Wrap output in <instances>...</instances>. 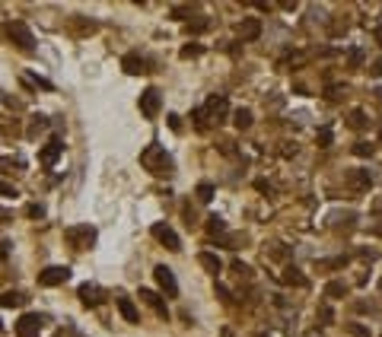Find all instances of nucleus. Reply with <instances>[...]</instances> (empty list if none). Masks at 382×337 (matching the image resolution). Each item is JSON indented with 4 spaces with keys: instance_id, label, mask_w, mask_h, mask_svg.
Listing matches in <instances>:
<instances>
[{
    "instance_id": "f257e3e1",
    "label": "nucleus",
    "mask_w": 382,
    "mask_h": 337,
    "mask_svg": "<svg viewBox=\"0 0 382 337\" xmlns=\"http://www.w3.org/2000/svg\"><path fill=\"white\" fill-rule=\"evenodd\" d=\"M140 162L150 172H172V159H169V153L162 150L160 143H150L146 150L140 153Z\"/></svg>"
},
{
    "instance_id": "f03ea898",
    "label": "nucleus",
    "mask_w": 382,
    "mask_h": 337,
    "mask_svg": "<svg viewBox=\"0 0 382 337\" xmlns=\"http://www.w3.org/2000/svg\"><path fill=\"white\" fill-rule=\"evenodd\" d=\"M0 35L10 38L13 45H20L22 51H32V48H36V38H32V32L26 29V22H4V25H0Z\"/></svg>"
},
{
    "instance_id": "7ed1b4c3",
    "label": "nucleus",
    "mask_w": 382,
    "mask_h": 337,
    "mask_svg": "<svg viewBox=\"0 0 382 337\" xmlns=\"http://www.w3.org/2000/svg\"><path fill=\"white\" fill-rule=\"evenodd\" d=\"M67 280H70V267H60V264L45 267L38 274V287H58V283H67Z\"/></svg>"
},
{
    "instance_id": "20e7f679",
    "label": "nucleus",
    "mask_w": 382,
    "mask_h": 337,
    "mask_svg": "<svg viewBox=\"0 0 382 337\" xmlns=\"http://www.w3.org/2000/svg\"><path fill=\"white\" fill-rule=\"evenodd\" d=\"M42 325H45L42 315H22L20 322H16V337H38Z\"/></svg>"
},
{
    "instance_id": "39448f33",
    "label": "nucleus",
    "mask_w": 382,
    "mask_h": 337,
    "mask_svg": "<svg viewBox=\"0 0 382 337\" xmlns=\"http://www.w3.org/2000/svg\"><path fill=\"white\" fill-rule=\"evenodd\" d=\"M160 89H144L140 92V111H144V118H156L160 115Z\"/></svg>"
},
{
    "instance_id": "423d86ee",
    "label": "nucleus",
    "mask_w": 382,
    "mask_h": 337,
    "mask_svg": "<svg viewBox=\"0 0 382 337\" xmlns=\"http://www.w3.org/2000/svg\"><path fill=\"white\" fill-rule=\"evenodd\" d=\"M60 150H64V143H60V137H51V140L42 146V153H38V162L42 166H54L58 156H60Z\"/></svg>"
},
{
    "instance_id": "0eeeda50",
    "label": "nucleus",
    "mask_w": 382,
    "mask_h": 337,
    "mask_svg": "<svg viewBox=\"0 0 382 337\" xmlns=\"http://www.w3.org/2000/svg\"><path fill=\"white\" fill-rule=\"evenodd\" d=\"M153 236L160 239L162 245L169 248V252H178V248H182V242H178V236H176V232H172V229L166 226V223H156V226H153Z\"/></svg>"
},
{
    "instance_id": "6e6552de",
    "label": "nucleus",
    "mask_w": 382,
    "mask_h": 337,
    "mask_svg": "<svg viewBox=\"0 0 382 337\" xmlns=\"http://www.w3.org/2000/svg\"><path fill=\"white\" fill-rule=\"evenodd\" d=\"M67 239H70L76 248H86L90 242H96V229L92 226H74V229H67Z\"/></svg>"
},
{
    "instance_id": "1a4fd4ad",
    "label": "nucleus",
    "mask_w": 382,
    "mask_h": 337,
    "mask_svg": "<svg viewBox=\"0 0 382 337\" xmlns=\"http://www.w3.org/2000/svg\"><path fill=\"white\" fill-rule=\"evenodd\" d=\"M156 283L166 290V296H178V283H176V277H172L169 267H162V264L156 267Z\"/></svg>"
},
{
    "instance_id": "9d476101",
    "label": "nucleus",
    "mask_w": 382,
    "mask_h": 337,
    "mask_svg": "<svg viewBox=\"0 0 382 337\" xmlns=\"http://www.w3.org/2000/svg\"><path fill=\"white\" fill-rule=\"evenodd\" d=\"M115 306H118V312L124 315V322H131V325L140 322V312H137V306L128 296H115Z\"/></svg>"
},
{
    "instance_id": "9b49d317",
    "label": "nucleus",
    "mask_w": 382,
    "mask_h": 337,
    "mask_svg": "<svg viewBox=\"0 0 382 337\" xmlns=\"http://www.w3.org/2000/svg\"><path fill=\"white\" fill-rule=\"evenodd\" d=\"M258 35H262V22H258L255 16L242 19V25H239V38H242V41H255Z\"/></svg>"
},
{
    "instance_id": "f8f14e48",
    "label": "nucleus",
    "mask_w": 382,
    "mask_h": 337,
    "mask_svg": "<svg viewBox=\"0 0 382 337\" xmlns=\"http://www.w3.org/2000/svg\"><path fill=\"white\" fill-rule=\"evenodd\" d=\"M80 299L86 302V306H99V302H102V290L96 287V283H83V287H80Z\"/></svg>"
},
{
    "instance_id": "ddd939ff",
    "label": "nucleus",
    "mask_w": 382,
    "mask_h": 337,
    "mask_svg": "<svg viewBox=\"0 0 382 337\" xmlns=\"http://www.w3.org/2000/svg\"><path fill=\"white\" fill-rule=\"evenodd\" d=\"M198 264H201L204 271H210V274H220V271H223V261H220L216 255H210V252H201V255H198Z\"/></svg>"
},
{
    "instance_id": "4468645a",
    "label": "nucleus",
    "mask_w": 382,
    "mask_h": 337,
    "mask_svg": "<svg viewBox=\"0 0 382 337\" xmlns=\"http://www.w3.org/2000/svg\"><path fill=\"white\" fill-rule=\"evenodd\" d=\"M144 64H146V60H144L140 54H128L124 60H121V67H124V73H131V76H134V73H144V70H146Z\"/></svg>"
},
{
    "instance_id": "2eb2a0df",
    "label": "nucleus",
    "mask_w": 382,
    "mask_h": 337,
    "mask_svg": "<svg viewBox=\"0 0 382 337\" xmlns=\"http://www.w3.org/2000/svg\"><path fill=\"white\" fill-rule=\"evenodd\" d=\"M140 296H144V302H150V306L156 309V315H162V318H166L169 312H166V302H162L160 296H156V293L153 290H140Z\"/></svg>"
},
{
    "instance_id": "dca6fc26",
    "label": "nucleus",
    "mask_w": 382,
    "mask_h": 337,
    "mask_svg": "<svg viewBox=\"0 0 382 337\" xmlns=\"http://www.w3.org/2000/svg\"><path fill=\"white\" fill-rule=\"evenodd\" d=\"M232 121H236V127H239V131H248V127H252V111H248V108H236Z\"/></svg>"
},
{
    "instance_id": "f3484780",
    "label": "nucleus",
    "mask_w": 382,
    "mask_h": 337,
    "mask_svg": "<svg viewBox=\"0 0 382 337\" xmlns=\"http://www.w3.org/2000/svg\"><path fill=\"white\" fill-rule=\"evenodd\" d=\"M22 302H26V296H22V293H4V296H0V306H6V309H16V306H22Z\"/></svg>"
},
{
    "instance_id": "a211bd4d",
    "label": "nucleus",
    "mask_w": 382,
    "mask_h": 337,
    "mask_svg": "<svg viewBox=\"0 0 382 337\" xmlns=\"http://www.w3.org/2000/svg\"><path fill=\"white\" fill-rule=\"evenodd\" d=\"M350 185H354V188H370V172H366V169L350 172Z\"/></svg>"
},
{
    "instance_id": "6ab92c4d",
    "label": "nucleus",
    "mask_w": 382,
    "mask_h": 337,
    "mask_svg": "<svg viewBox=\"0 0 382 337\" xmlns=\"http://www.w3.org/2000/svg\"><path fill=\"white\" fill-rule=\"evenodd\" d=\"M198 197H201V201H210V197H214V185H210V181H201V185H198Z\"/></svg>"
},
{
    "instance_id": "aec40b11",
    "label": "nucleus",
    "mask_w": 382,
    "mask_h": 337,
    "mask_svg": "<svg viewBox=\"0 0 382 337\" xmlns=\"http://www.w3.org/2000/svg\"><path fill=\"white\" fill-rule=\"evenodd\" d=\"M26 217L42 220V217H45V207H42V204H29V207H26Z\"/></svg>"
},
{
    "instance_id": "412c9836",
    "label": "nucleus",
    "mask_w": 382,
    "mask_h": 337,
    "mask_svg": "<svg viewBox=\"0 0 382 337\" xmlns=\"http://www.w3.org/2000/svg\"><path fill=\"white\" fill-rule=\"evenodd\" d=\"M284 280H286V283H300V287H302V283H306V280H302V274H296V267H286Z\"/></svg>"
},
{
    "instance_id": "4be33fe9",
    "label": "nucleus",
    "mask_w": 382,
    "mask_h": 337,
    "mask_svg": "<svg viewBox=\"0 0 382 337\" xmlns=\"http://www.w3.org/2000/svg\"><path fill=\"white\" fill-rule=\"evenodd\" d=\"M363 124H366V115H363L360 108H354L350 111V127H363Z\"/></svg>"
},
{
    "instance_id": "5701e85b",
    "label": "nucleus",
    "mask_w": 382,
    "mask_h": 337,
    "mask_svg": "<svg viewBox=\"0 0 382 337\" xmlns=\"http://www.w3.org/2000/svg\"><path fill=\"white\" fill-rule=\"evenodd\" d=\"M191 6H172V19H188Z\"/></svg>"
},
{
    "instance_id": "b1692460",
    "label": "nucleus",
    "mask_w": 382,
    "mask_h": 337,
    "mask_svg": "<svg viewBox=\"0 0 382 337\" xmlns=\"http://www.w3.org/2000/svg\"><path fill=\"white\" fill-rule=\"evenodd\" d=\"M325 293H328V296H341V293H347V287H344V283H328Z\"/></svg>"
},
{
    "instance_id": "393cba45",
    "label": "nucleus",
    "mask_w": 382,
    "mask_h": 337,
    "mask_svg": "<svg viewBox=\"0 0 382 337\" xmlns=\"http://www.w3.org/2000/svg\"><path fill=\"white\" fill-rule=\"evenodd\" d=\"M201 45H185V48H182V57H198V54H201Z\"/></svg>"
},
{
    "instance_id": "a878e982",
    "label": "nucleus",
    "mask_w": 382,
    "mask_h": 337,
    "mask_svg": "<svg viewBox=\"0 0 382 337\" xmlns=\"http://www.w3.org/2000/svg\"><path fill=\"white\" fill-rule=\"evenodd\" d=\"M207 229H210V232H223V229H226V223H223L220 217H210V223H207Z\"/></svg>"
},
{
    "instance_id": "bb28decb",
    "label": "nucleus",
    "mask_w": 382,
    "mask_h": 337,
    "mask_svg": "<svg viewBox=\"0 0 382 337\" xmlns=\"http://www.w3.org/2000/svg\"><path fill=\"white\" fill-rule=\"evenodd\" d=\"M354 153H357V156H372V143H357Z\"/></svg>"
},
{
    "instance_id": "cd10ccee",
    "label": "nucleus",
    "mask_w": 382,
    "mask_h": 337,
    "mask_svg": "<svg viewBox=\"0 0 382 337\" xmlns=\"http://www.w3.org/2000/svg\"><path fill=\"white\" fill-rule=\"evenodd\" d=\"M318 146H332V131L322 127V134H318Z\"/></svg>"
},
{
    "instance_id": "c85d7f7f",
    "label": "nucleus",
    "mask_w": 382,
    "mask_h": 337,
    "mask_svg": "<svg viewBox=\"0 0 382 337\" xmlns=\"http://www.w3.org/2000/svg\"><path fill=\"white\" fill-rule=\"evenodd\" d=\"M0 169H4V172H13V169H20V162H16V159H0Z\"/></svg>"
},
{
    "instance_id": "c756f323",
    "label": "nucleus",
    "mask_w": 382,
    "mask_h": 337,
    "mask_svg": "<svg viewBox=\"0 0 382 337\" xmlns=\"http://www.w3.org/2000/svg\"><path fill=\"white\" fill-rule=\"evenodd\" d=\"M0 194H4V197H16L20 191H16L13 185H4V181H0Z\"/></svg>"
},
{
    "instance_id": "7c9ffc66",
    "label": "nucleus",
    "mask_w": 382,
    "mask_h": 337,
    "mask_svg": "<svg viewBox=\"0 0 382 337\" xmlns=\"http://www.w3.org/2000/svg\"><path fill=\"white\" fill-rule=\"evenodd\" d=\"M350 64H354V67L363 64V51H350Z\"/></svg>"
},
{
    "instance_id": "2f4dec72",
    "label": "nucleus",
    "mask_w": 382,
    "mask_h": 337,
    "mask_svg": "<svg viewBox=\"0 0 382 337\" xmlns=\"http://www.w3.org/2000/svg\"><path fill=\"white\" fill-rule=\"evenodd\" d=\"M350 334H354V337H370L366 328H360V325H350Z\"/></svg>"
},
{
    "instance_id": "473e14b6",
    "label": "nucleus",
    "mask_w": 382,
    "mask_h": 337,
    "mask_svg": "<svg viewBox=\"0 0 382 337\" xmlns=\"http://www.w3.org/2000/svg\"><path fill=\"white\" fill-rule=\"evenodd\" d=\"M372 73H376V76H382V57L376 60V64H372Z\"/></svg>"
},
{
    "instance_id": "72a5a7b5",
    "label": "nucleus",
    "mask_w": 382,
    "mask_h": 337,
    "mask_svg": "<svg viewBox=\"0 0 382 337\" xmlns=\"http://www.w3.org/2000/svg\"><path fill=\"white\" fill-rule=\"evenodd\" d=\"M372 35H376V41H379V45H382V22L376 25V32H372Z\"/></svg>"
},
{
    "instance_id": "f704fd0d",
    "label": "nucleus",
    "mask_w": 382,
    "mask_h": 337,
    "mask_svg": "<svg viewBox=\"0 0 382 337\" xmlns=\"http://www.w3.org/2000/svg\"><path fill=\"white\" fill-rule=\"evenodd\" d=\"M0 328H4V325H0Z\"/></svg>"
}]
</instances>
